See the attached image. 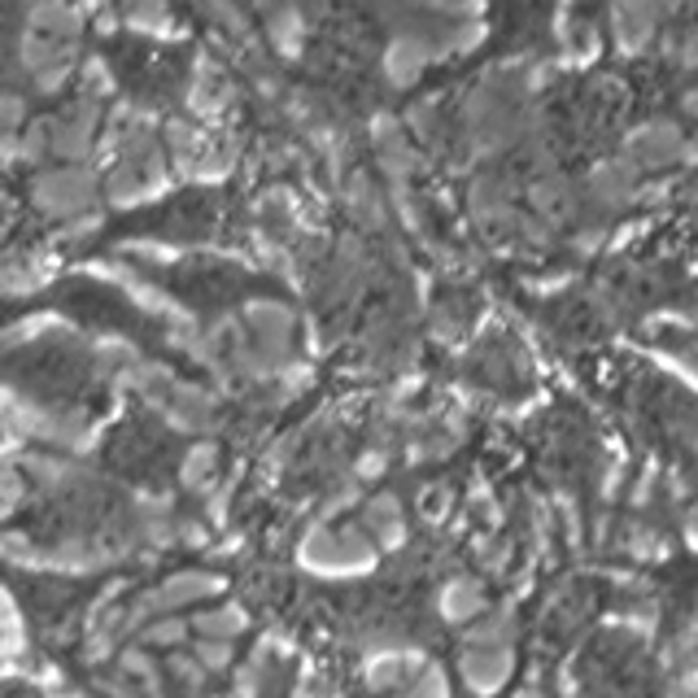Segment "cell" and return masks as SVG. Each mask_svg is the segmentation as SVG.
<instances>
[{"mask_svg": "<svg viewBox=\"0 0 698 698\" xmlns=\"http://www.w3.org/2000/svg\"><path fill=\"white\" fill-rule=\"evenodd\" d=\"M450 506H455V498H450L446 484H433V489L424 493V520H428V524H441Z\"/></svg>", "mask_w": 698, "mask_h": 698, "instance_id": "6", "label": "cell"}, {"mask_svg": "<svg viewBox=\"0 0 698 698\" xmlns=\"http://www.w3.org/2000/svg\"><path fill=\"white\" fill-rule=\"evenodd\" d=\"M620 550H624L633 564H664V559L673 555V542H668L659 528H651V524H642V520H629V524H624V537H620Z\"/></svg>", "mask_w": 698, "mask_h": 698, "instance_id": "4", "label": "cell"}, {"mask_svg": "<svg viewBox=\"0 0 698 698\" xmlns=\"http://www.w3.org/2000/svg\"><path fill=\"white\" fill-rule=\"evenodd\" d=\"M659 484H664V467H659V463H655V459H651V463L642 467V476H637V484L629 489V506H633V511H646V506L655 502V493H659Z\"/></svg>", "mask_w": 698, "mask_h": 698, "instance_id": "5", "label": "cell"}, {"mask_svg": "<svg viewBox=\"0 0 698 698\" xmlns=\"http://www.w3.org/2000/svg\"><path fill=\"white\" fill-rule=\"evenodd\" d=\"M441 615L450 620V624H467V620H480L484 611H489V602H484V589L480 581H471V577H455V581H446L441 589Z\"/></svg>", "mask_w": 698, "mask_h": 698, "instance_id": "3", "label": "cell"}, {"mask_svg": "<svg viewBox=\"0 0 698 698\" xmlns=\"http://www.w3.org/2000/svg\"><path fill=\"white\" fill-rule=\"evenodd\" d=\"M114 70L140 101H166L188 79V48L149 44V40H118Z\"/></svg>", "mask_w": 698, "mask_h": 698, "instance_id": "1", "label": "cell"}, {"mask_svg": "<svg viewBox=\"0 0 698 698\" xmlns=\"http://www.w3.org/2000/svg\"><path fill=\"white\" fill-rule=\"evenodd\" d=\"M515 698H546V690H542V686H524Z\"/></svg>", "mask_w": 698, "mask_h": 698, "instance_id": "8", "label": "cell"}, {"mask_svg": "<svg viewBox=\"0 0 698 698\" xmlns=\"http://www.w3.org/2000/svg\"><path fill=\"white\" fill-rule=\"evenodd\" d=\"M681 542H686V550L698 555V506H686V511H681Z\"/></svg>", "mask_w": 698, "mask_h": 698, "instance_id": "7", "label": "cell"}, {"mask_svg": "<svg viewBox=\"0 0 698 698\" xmlns=\"http://www.w3.org/2000/svg\"><path fill=\"white\" fill-rule=\"evenodd\" d=\"M459 673H463V686L471 695H498L515 673V651L511 646H467Z\"/></svg>", "mask_w": 698, "mask_h": 698, "instance_id": "2", "label": "cell"}]
</instances>
